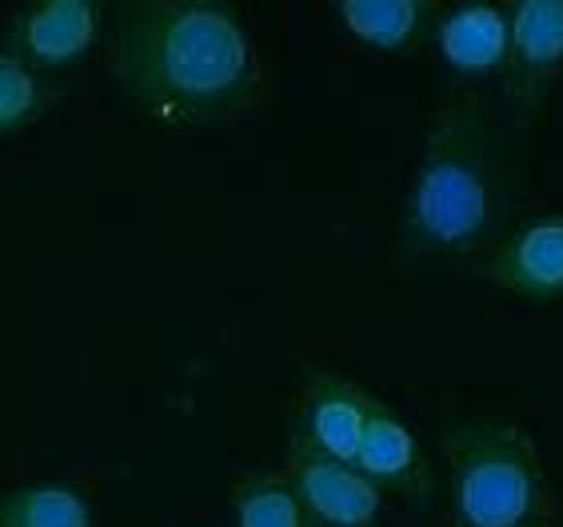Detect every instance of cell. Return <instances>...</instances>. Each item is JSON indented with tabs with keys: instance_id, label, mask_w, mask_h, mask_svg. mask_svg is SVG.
<instances>
[{
	"instance_id": "3",
	"label": "cell",
	"mask_w": 563,
	"mask_h": 527,
	"mask_svg": "<svg viewBox=\"0 0 563 527\" xmlns=\"http://www.w3.org/2000/svg\"><path fill=\"white\" fill-rule=\"evenodd\" d=\"M435 468L455 527H552L560 499L540 443L508 416H455L435 436Z\"/></svg>"
},
{
	"instance_id": "11",
	"label": "cell",
	"mask_w": 563,
	"mask_h": 527,
	"mask_svg": "<svg viewBox=\"0 0 563 527\" xmlns=\"http://www.w3.org/2000/svg\"><path fill=\"white\" fill-rule=\"evenodd\" d=\"M332 17L356 44L384 56H408L428 44L440 0H336Z\"/></svg>"
},
{
	"instance_id": "7",
	"label": "cell",
	"mask_w": 563,
	"mask_h": 527,
	"mask_svg": "<svg viewBox=\"0 0 563 527\" xmlns=\"http://www.w3.org/2000/svg\"><path fill=\"white\" fill-rule=\"evenodd\" d=\"M372 399H376L372 387L344 376L336 367L300 364V392H296V408L288 420V440L320 455H332V460L356 463Z\"/></svg>"
},
{
	"instance_id": "5",
	"label": "cell",
	"mask_w": 563,
	"mask_h": 527,
	"mask_svg": "<svg viewBox=\"0 0 563 527\" xmlns=\"http://www.w3.org/2000/svg\"><path fill=\"white\" fill-rule=\"evenodd\" d=\"M472 276L523 304L563 300V208L516 216L472 264Z\"/></svg>"
},
{
	"instance_id": "6",
	"label": "cell",
	"mask_w": 563,
	"mask_h": 527,
	"mask_svg": "<svg viewBox=\"0 0 563 527\" xmlns=\"http://www.w3.org/2000/svg\"><path fill=\"white\" fill-rule=\"evenodd\" d=\"M104 4L97 0H33L12 12L0 33V48L44 76L80 65L104 36Z\"/></svg>"
},
{
	"instance_id": "8",
	"label": "cell",
	"mask_w": 563,
	"mask_h": 527,
	"mask_svg": "<svg viewBox=\"0 0 563 527\" xmlns=\"http://www.w3.org/2000/svg\"><path fill=\"white\" fill-rule=\"evenodd\" d=\"M280 472L320 527H379L384 519L388 495L356 463L332 460L296 440H284Z\"/></svg>"
},
{
	"instance_id": "15",
	"label": "cell",
	"mask_w": 563,
	"mask_h": 527,
	"mask_svg": "<svg viewBox=\"0 0 563 527\" xmlns=\"http://www.w3.org/2000/svg\"><path fill=\"white\" fill-rule=\"evenodd\" d=\"M552 527H563V519H555V524H552Z\"/></svg>"
},
{
	"instance_id": "1",
	"label": "cell",
	"mask_w": 563,
	"mask_h": 527,
	"mask_svg": "<svg viewBox=\"0 0 563 527\" xmlns=\"http://www.w3.org/2000/svg\"><path fill=\"white\" fill-rule=\"evenodd\" d=\"M109 73L161 129L240 124L264 105V61L228 0H132L109 24Z\"/></svg>"
},
{
	"instance_id": "14",
	"label": "cell",
	"mask_w": 563,
	"mask_h": 527,
	"mask_svg": "<svg viewBox=\"0 0 563 527\" xmlns=\"http://www.w3.org/2000/svg\"><path fill=\"white\" fill-rule=\"evenodd\" d=\"M68 85L60 76H44L0 48V141L21 136L41 124L56 105H65Z\"/></svg>"
},
{
	"instance_id": "12",
	"label": "cell",
	"mask_w": 563,
	"mask_h": 527,
	"mask_svg": "<svg viewBox=\"0 0 563 527\" xmlns=\"http://www.w3.org/2000/svg\"><path fill=\"white\" fill-rule=\"evenodd\" d=\"M0 527H97L92 499L68 480L0 487Z\"/></svg>"
},
{
	"instance_id": "2",
	"label": "cell",
	"mask_w": 563,
	"mask_h": 527,
	"mask_svg": "<svg viewBox=\"0 0 563 527\" xmlns=\"http://www.w3.org/2000/svg\"><path fill=\"white\" fill-rule=\"evenodd\" d=\"M520 193V132L484 92L448 88L423 124L391 256L400 268L472 264L516 220Z\"/></svg>"
},
{
	"instance_id": "13",
	"label": "cell",
	"mask_w": 563,
	"mask_h": 527,
	"mask_svg": "<svg viewBox=\"0 0 563 527\" xmlns=\"http://www.w3.org/2000/svg\"><path fill=\"white\" fill-rule=\"evenodd\" d=\"M228 512H232V527H320L280 468L240 472L228 492Z\"/></svg>"
},
{
	"instance_id": "10",
	"label": "cell",
	"mask_w": 563,
	"mask_h": 527,
	"mask_svg": "<svg viewBox=\"0 0 563 527\" xmlns=\"http://www.w3.org/2000/svg\"><path fill=\"white\" fill-rule=\"evenodd\" d=\"M356 468L368 475L379 492L396 495L404 504L428 507L440 495V468H435L432 448H423L412 424L379 396L372 399V411L368 420H364Z\"/></svg>"
},
{
	"instance_id": "4",
	"label": "cell",
	"mask_w": 563,
	"mask_h": 527,
	"mask_svg": "<svg viewBox=\"0 0 563 527\" xmlns=\"http://www.w3.org/2000/svg\"><path fill=\"white\" fill-rule=\"evenodd\" d=\"M508 24L499 112L516 132H528L563 85V0H508Z\"/></svg>"
},
{
	"instance_id": "9",
	"label": "cell",
	"mask_w": 563,
	"mask_h": 527,
	"mask_svg": "<svg viewBox=\"0 0 563 527\" xmlns=\"http://www.w3.org/2000/svg\"><path fill=\"white\" fill-rule=\"evenodd\" d=\"M508 36V0H460V4H440L428 44L452 76V88L484 92V85H499L504 76Z\"/></svg>"
}]
</instances>
